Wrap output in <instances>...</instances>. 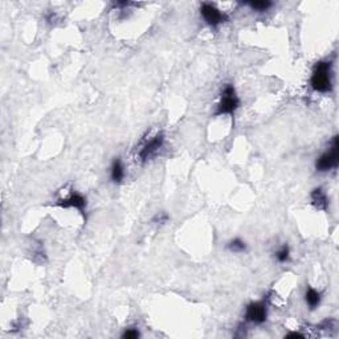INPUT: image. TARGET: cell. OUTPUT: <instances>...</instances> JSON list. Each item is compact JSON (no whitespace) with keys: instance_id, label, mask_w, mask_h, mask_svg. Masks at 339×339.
<instances>
[{"instance_id":"6da1fadb","label":"cell","mask_w":339,"mask_h":339,"mask_svg":"<svg viewBox=\"0 0 339 339\" xmlns=\"http://www.w3.org/2000/svg\"><path fill=\"white\" fill-rule=\"evenodd\" d=\"M310 85L314 92L318 93H329L333 89V70L331 62L319 61L314 65L311 73Z\"/></svg>"},{"instance_id":"7a4b0ae2","label":"cell","mask_w":339,"mask_h":339,"mask_svg":"<svg viewBox=\"0 0 339 339\" xmlns=\"http://www.w3.org/2000/svg\"><path fill=\"white\" fill-rule=\"evenodd\" d=\"M240 108V98H238L236 89L232 84H226L222 90L220 100H219L218 109L215 112V115H233L236 110Z\"/></svg>"},{"instance_id":"3957f363","label":"cell","mask_w":339,"mask_h":339,"mask_svg":"<svg viewBox=\"0 0 339 339\" xmlns=\"http://www.w3.org/2000/svg\"><path fill=\"white\" fill-rule=\"evenodd\" d=\"M339 163V139L338 135L333 138L330 143V149L325 151L315 161V170L319 172H329L331 170L338 167Z\"/></svg>"},{"instance_id":"277c9868","label":"cell","mask_w":339,"mask_h":339,"mask_svg":"<svg viewBox=\"0 0 339 339\" xmlns=\"http://www.w3.org/2000/svg\"><path fill=\"white\" fill-rule=\"evenodd\" d=\"M163 145H165V134L157 133L153 137H150V139L143 141V143L139 147V151H138V159L142 163L151 161L153 158H155L159 154Z\"/></svg>"},{"instance_id":"5b68a950","label":"cell","mask_w":339,"mask_h":339,"mask_svg":"<svg viewBox=\"0 0 339 339\" xmlns=\"http://www.w3.org/2000/svg\"><path fill=\"white\" fill-rule=\"evenodd\" d=\"M268 319V301L261 299L256 302H250L245 309V321L254 323V325H263Z\"/></svg>"},{"instance_id":"8992f818","label":"cell","mask_w":339,"mask_h":339,"mask_svg":"<svg viewBox=\"0 0 339 339\" xmlns=\"http://www.w3.org/2000/svg\"><path fill=\"white\" fill-rule=\"evenodd\" d=\"M200 15L204 19L207 24L216 28L219 25L224 24L226 21H228V16L223 12L222 9H219L218 7L212 3H203L200 5Z\"/></svg>"},{"instance_id":"52a82bcc","label":"cell","mask_w":339,"mask_h":339,"mask_svg":"<svg viewBox=\"0 0 339 339\" xmlns=\"http://www.w3.org/2000/svg\"><path fill=\"white\" fill-rule=\"evenodd\" d=\"M56 206L61 208H76L86 219V198L78 192H70L68 196L60 198L57 200Z\"/></svg>"},{"instance_id":"ba28073f","label":"cell","mask_w":339,"mask_h":339,"mask_svg":"<svg viewBox=\"0 0 339 339\" xmlns=\"http://www.w3.org/2000/svg\"><path fill=\"white\" fill-rule=\"evenodd\" d=\"M310 199H311V204L317 208V210L321 211H326L327 206H329V200H327V196L325 194V191L322 188H314L311 191L310 194Z\"/></svg>"},{"instance_id":"9c48e42d","label":"cell","mask_w":339,"mask_h":339,"mask_svg":"<svg viewBox=\"0 0 339 339\" xmlns=\"http://www.w3.org/2000/svg\"><path fill=\"white\" fill-rule=\"evenodd\" d=\"M110 179L113 183H121L125 179V167L121 158H115L110 167Z\"/></svg>"},{"instance_id":"30bf717a","label":"cell","mask_w":339,"mask_h":339,"mask_svg":"<svg viewBox=\"0 0 339 339\" xmlns=\"http://www.w3.org/2000/svg\"><path fill=\"white\" fill-rule=\"evenodd\" d=\"M305 301H306V305L309 306L310 310H314L317 307L321 305V301H322V295L319 293L317 289L311 286L306 287V291H305Z\"/></svg>"},{"instance_id":"8fae6325","label":"cell","mask_w":339,"mask_h":339,"mask_svg":"<svg viewBox=\"0 0 339 339\" xmlns=\"http://www.w3.org/2000/svg\"><path fill=\"white\" fill-rule=\"evenodd\" d=\"M246 5H249L250 8L256 11V12H267L268 9L272 8L273 3L269 0H257V1H250L246 3Z\"/></svg>"},{"instance_id":"7c38bea8","label":"cell","mask_w":339,"mask_h":339,"mask_svg":"<svg viewBox=\"0 0 339 339\" xmlns=\"http://www.w3.org/2000/svg\"><path fill=\"white\" fill-rule=\"evenodd\" d=\"M228 249L233 253H244L246 252V244L241 238H233L228 242Z\"/></svg>"},{"instance_id":"4fadbf2b","label":"cell","mask_w":339,"mask_h":339,"mask_svg":"<svg viewBox=\"0 0 339 339\" xmlns=\"http://www.w3.org/2000/svg\"><path fill=\"white\" fill-rule=\"evenodd\" d=\"M276 260L281 264L289 263V260H290V249H289V245L283 244V245L276 252Z\"/></svg>"},{"instance_id":"5bb4252c","label":"cell","mask_w":339,"mask_h":339,"mask_svg":"<svg viewBox=\"0 0 339 339\" xmlns=\"http://www.w3.org/2000/svg\"><path fill=\"white\" fill-rule=\"evenodd\" d=\"M139 331L137 329H126L125 333L122 334V338L123 339H137L139 338Z\"/></svg>"},{"instance_id":"9a60e30c","label":"cell","mask_w":339,"mask_h":339,"mask_svg":"<svg viewBox=\"0 0 339 339\" xmlns=\"http://www.w3.org/2000/svg\"><path fill=\"white\" fill-rule=\"evenodd\" d=\"M170 216L166 212H159V214H157L155 216H154L153 222L157 223V224H166V223L169 222Z\"/></svg>"},{"instance_id":"2e32d148","label":"cell","mask_w":339,"mask_h":339,"mask_svg":"<svg viewBox=\"0 0 339 339\" xmlns=\"http://www.w3.org/2000/svg\"><path fill=\"white\" fill-rule=\"evenodd\" d=\"M285 338H305V335L301 334V333H297V331H293V333H289V334L285 335Z\"/></svg>"}]
</instances>
